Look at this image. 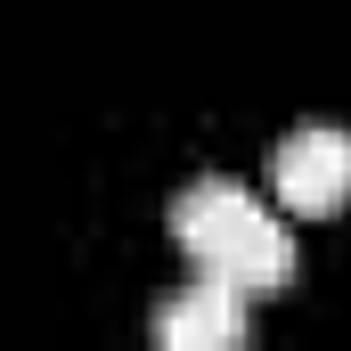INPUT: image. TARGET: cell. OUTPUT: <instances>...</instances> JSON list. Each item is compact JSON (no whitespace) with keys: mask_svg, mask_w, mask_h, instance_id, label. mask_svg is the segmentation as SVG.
<instances>
[{"mask_svg":"<svg viewBox=\"0 0 351 351\" xmlns=\"http://www.w3.org/2000/svg\"><path fill=\"white\" fill-rule=\"evenodd\" d=\"M269 180H278L286 213H311V221L343 213L351 204V131L343 123H302V131H286Z\"/></svg>","mask_w":351,"mask_h":351,"instance_id":"6da1fadb","label":"cell"},{"mask_svg":"<svg viewBox=\"0 0 351 351\" xmlns=\"http://www.w3.org/2000/svg\"><path fill=\"white\" fill-rule=\"evenodd\" d=\"M156 351H245V294L221 278H188L156 302Z\"/></svg>","mask_w":351,"mask_h":351,"instance_id":"7a4b0ae2","label":"cell"},{"mask_svg":"<svg viewBox=\"0 0 351 351\" xmlns=\"http://www.w3.org/2000/svg\"><path fill=\"white\" fill-rule=\"evenodd\" d=\"M254 213H262V196H254L245 180L204 172V180H188V188L172 196V237L196 254V269H204L229 237H237V229H245V221H254Z\"/></svg>","mask_w":351,"mask_h":351,"instance_id":"3957f363","label":"cell"},{"mask_svg":"<svg viewBox=\"0 0 351 351\" xmlns=\"http://www.w3.org/2000/svg\"><path fill=\"white\" fill-rule=\"evenodd\" d=\"M196 278H221L229 294H269V286H286V278H294V229L262 204V213H254V221H245L213 262L196 269Z\"/></svg>","mask_w":351,"mask_h":351,"instance_id":"277c9868","label":"cell"}]
</instances>
